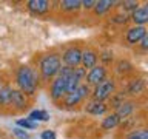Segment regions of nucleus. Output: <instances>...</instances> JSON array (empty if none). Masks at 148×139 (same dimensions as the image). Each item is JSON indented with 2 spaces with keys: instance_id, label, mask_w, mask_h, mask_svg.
<instances>
[{
  "instance_id": "nucleus-1",
  "label": "nucleus",
  "mask_w": 148,
  "mask_h": 139,
  "mask_svg": "<svg viewBox=\"0 0 148 139\" xmlns=\"http://www.w3.org/2000/svg\"><path fill=\"white\" fill-rule=\"evenodd\" d=\"M17 85L20 88L22 93H25V94H34L36 88H37V77L34 71L26 67V65H23V67L18 68L17 71Z\"/></svg>"
},
{
  "instance_id": "nucleus-25",
  "label": "nucleus",
  "mask_w": 148,
  "mask_h": 139,
  "mask_svg": "<svg viewBox=\"0 0 148 139\" xmlns=\"http://www.w3.org/2000/svg\"><path fill=\"white\" fill-rule=\"evenodd\" d=\"M122 6L125 8V9H133V11H136V6H137V2H123L122 3Z\"/></svg>"
},
{
  "instance_id": "nucleus-22",
  "label": "nucleus",
  "mask_w": 148,
  "mask_h": 139,
  "mask_svg": "<svg viewBox=\"0 0 148 139\" xmlns=\"http://www.w3.org/2000/svg\"><path fill=\"white\" fill-rule=\"evenodd\" d=\"M17 125L22 127V128H25V130H32V128L37 127V124L34 122V120H29V119H18Z\"/></svg>"
},
{
  "instance_id": "nucleus-34",
  "label": "nucleus",
  "mask_w": 148,
  "mask_h": 139,
  "mask_svg": "<svg viewBox=\"0 0 148 139\" xmlns=\"http://www.w3.org/2000/svg\"><path fill=\"white\" fill-rule=\"evenodd\" d=\"M2 88H3V87H2V81H0V90H2Z\"/></svg>"
},
{
  "instance_id": "nucleus-18",
  "label": "nucleus",
  "mask_w": 148,
  "mask_h": 139,
  "mask_svg": "<svg viewBox=\"0 0 148 139\" xmlns=\"http://www.w3.org/2000/svg\"><path fill=\"white\" fill-rule=\"evenodd\" d=\"M60 6L65 11H76L82 6V2H79V0H63V2H60Z\"/></svg>"
},
{
  "instance_id": "nucleus-8",
  "label": "nucleus",
  "mask_w": 148,
  "mask_h": 139,
  "mask_svg": "<svg viewBox=\"0 0 148 139\" xmlns=\"http://www.w3.org/2000/svg\"><path fill=\"white\" fill-rule=\"evenodd\" d=\"M28 9L34 14H45L49 9V3L46 0H29L28 2Z\"/></svg>"
},
{
  "instance_id": "nucleus-12",
  "label": "nucleus",
  "mask_w": 148,
  "mask_h": 139,
  "mask_svg": "<svg viewBox=\"0 0 148 139\" xmlns=\"http://www.w3.org/2000/svg\"><path fill=\"white\" fill-rule=\"evenodd\" d=\"M12 88L11 87H3L0 90V105H9L12 102Z\"/></svg>"
},
{
  "instance_id": "nucleus-16",
  "label": "nucleus",
  "mask_w": 148,
  "mask_h": 139,
  "mask_svg": "<svg viewBox=\"0 0 148 139\" xmlns=\"http://www.w3.org/2000/svg\"><path fill=\"white\" fill-rule=\"evenodd\" d=\"M131 111H133V104L131 102H122V104L117 107V113L116 114H117L119 119H120V118H127Z\"/></svg>"
},
{
  "instance_id": "nucleus-21",
  "label": "nucleus",
  "mask_w": 148,
  "mask_h": 139,
  "mask_svg": "<svg viewBox=\"0 0 148 139\" xmlns=\"http://www.w3.org/2000/svg\"><path fill=\"white\" fill-rule=\"evenodd\" d=\"M143 90V81H134L131 82V85L128 87V93H131V94H136V93H140Z\"/></svg>"
},
{
  "instance_id": "nucleus-9",
  "label": "nucleus",
  "mask_w": 148,
  "mask_h": 139,
  "mask_svg": "<svg viewBox=\"0 0 148 139\" xmlns=\"http://www.w3.org/2000/svg\"><path fill=\"white\" fill-rule=\"evenodd\" d=\"M85 110H86V113H90V114L100 116V114L106 113V105L103 104V102H100V100H91V102L86 104Z\"/></svg>"
},
{
  "instance_id": "nucleus-28",
  "label": "nucleus",
  "mask_w": 148,
  "mask_h": 139,
  "mask_svg": "<svg viewBox=\"0 0 148 139\" xmlns=\"http://www.w3.org/2000/svg\"><path fill=\"white\" fill-rule=\"evenodd\" d=\"M94 5H96V2H92V0H85V2H82V6L86 8V9L94 8Z\"/></svg>"
},
{
  "instance_id": "nucleus-30",
  "label": "nucleus",
  "mask_w": 148,
  "mask_h": 139,
  "mask_svg": "<svg viewBox=\"0 0 148 139\" xmlns=\"http://www.w3.org/2000/svg\"><path fill=\"white\" fill-rule=\"evenodd\" d=\"M137 133L140 139H148V130H142V131H137Z\"/></svg>"
},
{
  "instance_id": "nucleus-6",
  "label": "nucleus",
  "mask_w": 148,
  "mask_h": 139,
  "mask_svg": "<svg viewBox=\"0 0 148 139\" xmlns=\"http://www.w3.org/2000/svg\"><path fill=\"white\" fill-rule=\"evenodd\" d=\"M106 76V70L102 65H96L94 68L90 70V73L86 74V82L91 83V85H99L102 81H105Z\"/></svg>"
},
{
  "instance_id": "nucleus-32",
  "label": "nucleus",
  "mask_w": 148,
  "mask_h": 139,
  "mask_svg": "<svg viewBox=\"0 0 148 139\" xmlns=\"http://www.w3.org/2000/svg\"><path fill=\"white\" fill-rule=\"evenodd\" d=\"M114 22H125V16L122 17V16H116L114 17Z\"/></svg>"
},
{
  "instance_id": "nucleus-15",
  "label": "nucleus",
  "mask_w": 148,
  "mask_h": 139,
  "mask_svg": "<svg viewBox=\"0 0 148 139\" xmlns=\"http://www.w3.org/2000/svg\"><path fill=\"white\" fill-rule=\"evenodd\" d=\"M119 116L117 114H110L108 118H105L103 119V122H102V128L103 130H111V128H114L116 125L119 124Z\"/></svg>"
},
{
  "instance_id": "nucleus-10",
  "label": "nucleus",
  "mask_w": 148,
  "mask_h": 139,
  "mask_svg": "<svg viewBox=\"0 0 148 139\" xmlns=\"http://www.w3.org/2000/svg\"><path fill=\"white\" fill-rule=\"evenodd\" d=\"M96 62H97V54L94 53V51H91V50H86V51H83L82 53V60H80V63L83 65V68H94L96 67Z\"/></svg>"
},
{
  "instance_id": "nucleus-7",
  "label": "nucleus",
  "mask_w": 148,
  "mask_h": 139,
  "mask_svg": "<svg viewBox=\"0 0 148 139\" xmlns=\"http://www.w3.org/2000/svg\"><path fill=\"white\" fill-rule=\"evenodd\" d=\"M145 34H147V30L143 26L131 28V30H128V32H127V42L134 45V43H137V42H140Z\"/></svg>"
},
{
  "instance_id": "nucleus-17",
  "label": "nucleus",
  "mask_w": 148,
  "mask_h": 139,
  "mask_svg": "<svg viewBox=\"0 0 148 139\" xmlns=\"http://www.w3.org/2000/svg\"><path fill=\"white\" fill-rule=\"evenodd\" d=\"M114 5V2H110V0H100V2H96L94 5V11L96 14H103Z\"/></svg>"
},
{
  "instance_id": "nucleus-5",
  "label": "nucleus",
  "mask_w": 148,
  "mask_h": 139,
  "mask_svg": "<svg viewBox=\"0 0 148 139\" xmlns=\"http://www.w3.org/2000/svg\"><path fill=\"white\" fill-rule=\"evenodd\" d=\"M82 60V51L79 48H68L66 51L63 53V62L66 67H71V68H76Z\"/></svg>"
},
{
  "instance_id": "nucleus-33",
  "label": "nucleus",
  "mask_w": 148,
  "mask_h": 139,
  "mask_svg": "<svg viewBox=\"0 0 148 139\" xmlns=\"http://www.w3.org/2000/svg\"><path fill=\"white\" fill-rule=\"evenodd\" d=\"M143 9H145V11H147V14H148V3L145 5V6H143Z\"/></svg>"
},
{
  "instance_id": "nucleus-4",
  "label": "nucleus",
  "mask_w": 148,
  "mask_h": 139,
  "mask_svg": "<svg viewBox=\"0 0 148 139\" xmlns=\"http://www.w3.org/2000/svg\"><path fill=\"white\" fill-rule=\"evenodd\" d=\"M66 94V79L57 76L51 83V97L54 100H59Z\"/></svg>"
},
{
  "instance_id": "nucleus-29",
  "label": "nucleus",
  "mask_w": 148,
  "mask_h": 139,
  "mask_svg": "<svg viewBox=\"0 0 148 139\" xmlns=\"http://www.w3.org/2000/svg\"><path fill=\"white\" fill-rule=\"evenodd\" d=\"M140 46H142V50H148V34H145L143 39L140 40Z\"/></svg>"
},
{
  "instance_id": "nucleus-20",
  "label": "nucleus",
  "mask_w": 148,
  "mask_h": 139,
  "mask_svg": "<svg viewBox=\"0 0 148 139\" xmlns=\"http://www.w3.org/2000/svg\"><path fill=\"white\" fill-rule=\"evenodd\" d=\"M80 100H82V99H80V96H79V93H77V91H74V93H68V94H65V105H68V107L77 105Z\"/></svg>"
},
{
  "instance_id": "nucleus-26",
  "label": "nucleus",
  "mask_w": 148,
  "mask_h": 139,
  "mask_svg": "<svg viewBox=\"0 0 148 139\" xmlns=\"http://www.w3.org/2000/svg\"><path fill=\"white\" fill-rule=\"evenodd\" d=\"M42 139H56V133L51 131V130H45L42 133Z\"/></svg>"
},
{
  "instance_id": "nucleus-19",
  "label": "nucleus",
  "mask_w": 148,
  "mask_h": 139,
  "mask_svg": "<svg viewBox=\"0 0 148 139\" xmlns=\"http://www.w3.org/2000/svg\"><path fill=\"white\" fill-rule=\"evenodd\" d=\"M28 119L29 120H37V122H39V120H48L49 114L43 110H34V111H31V114H29Z\"/></svg>"
},
{
  "instance_id": "nucleus-31",
  "label": "nucleus",
  "mask_w": 148,
  "mask_h": 139,
  "mask_svg": "<svg viewBox=\"0 0 148 139\" xmlns=\"http://www.w3.org/2000/svg\"><path fill=\"white\" fill-rule=\"evenodd\" d=\"M127 139H140V138H139V133H137V131H133V133L130 134V136H128Z\"/></svg>"
},
{
  "instance_id": "nucleus-2",
  "label": "nucleus",
  "mask_w": 148,
  "mask_h": 139,
  "mask_svg": "<svg viewBox=\"0 0 148 139\" xmlns=\"http://www.w3.org/2000/svg\"><path fill=\"white\" fill-rule=\"evenodd\" d=\"M60 67H62V62L57 54H48L40 60V73L45 79L54 77L56 74H59Z\"/></svg>"
},
{
  "instance_id": "nucleus-13",
  "label": "nucleus",
  "mask_w": 148,
  "mask_h": 139,
  "mask_svg": "<svg viewBox=\"0 0 148 139\" xmlns=\"http://www.w3.org/2000/svg\"><path fill=\"white\" fill-rule=\"evenodd\" d=\"M133 20L134 23H139V26H142L145 22H148V14L143 8H137L136 11H133Z\"/></svg>"
},
{
  "instance_id": "nucleus-27",
  "label": "nucleus",
  "mask_w": 148,
  "mask_h": 139,
  "mask_svg": "<svg viewBox=\"0 0 148 139\" xmlns=\"http://www.w3.org/2000/svg\"><path fill=\"white\" fill-rule=\"evenodd\" d=\"M85 73H86V70L85 68H74V74H76V76L80 79H83V76H85Z\"/></svg>"
},
{
  "instance_id": "nucleus-23",
  "label": "nucleus",
  "mask_w": 148,
  "mask_h": 139,
  "mask_svg": "<svg viewBox=\"0 0 148 139\" xmlns=\"http://www.w3.org/2000/svg\"><path fill=\"white\" fill-rule=\"evenodd\" d=\"M76 91L79 93V96H80V99H82V100L85 99V97H86L88 94H90V88H88L86 83H85V85H79Z\"/></svg>"
},
{
  "instance_id": "nucleus-14",
  "label": "nucleus",
  "mask_w": 148,
  "mask_h": 139,
  "mask_svg": "<svg viewBox=\"0 0 148 139\" xmlns=\"http://www.w3.org/2000/svg\"><path fill=\"white\" fill-rule=\"evenodd\" d=\"M80 85V79H79L76 74H71V76H69L68 79H66V94L68 93H74L77 90V87Z\"/></svg>"
},
{
  "instance_id": "nucleus-11",
  "label": "nucleus",
  "mask_w": 148,
  "mask_h": 139,
  "mask_svg": "<svg viewBox=\"0 0 148 139\" xmlns=\"http://www.w3.org/2000/svg\"><path fill=\"white\" fill-rule=\"evenodd\" d=\"M12 105H16L18 110H23L28 107V99H26V94L22 93L20 90H14L12 91Z\"/></svg>"
},
{
  "instance_id": "nucleus-3",
  "label": "nucleus",
  "mask_w": 148,
  "mask_h": 139,
  "mask_svg": "<svg viewBox=\"0 0 148 139\" xmlns=\"http://www.w3.org/2000/svg\"><path fill=\"white\" fill-rule=\"evenodd\" d=\"M114 91V82L110 81V79H105V81H102L99 85H96L94 88V100H105L106 97H110L113 94Z\"/></svg>"
},
{
  "instance_id": "nucleus-24",
  "label": "nucleus",
  "mask_w": 148,
  "mask_h": 139,
  "mask_svg": "<svg viewBox=\"0 0 148 139\" xmlns=\"http://www.w3.org/2000/svg\"><path fill=\"white\" fill-rule=\"evenodd\" d=\"M14 134H16L18 139H29V134H28L23 128H20V127L14 128Z\"/></svg>"
}]
</instances>
